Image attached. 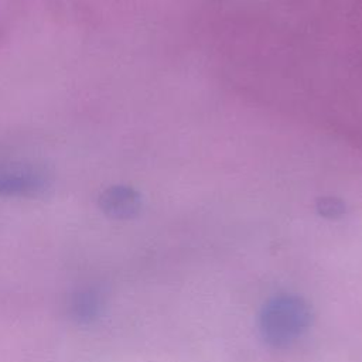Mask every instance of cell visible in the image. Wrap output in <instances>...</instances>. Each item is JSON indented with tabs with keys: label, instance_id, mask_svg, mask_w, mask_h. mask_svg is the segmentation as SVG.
<instances>
[{
	"label": "cell",
	"instance_id": "6da1fadb",
	"mask_svg": "<svg viewBox=\"0 0 362 362\" xmlns=\"http://www.w3.org/2000/svg\"><path fill=\"white\" fill-rule=\"evenodd\" d=\"M311 324L308 304L297 296L283 294L272 298L260 314L263 339L274 348H286L296 342Z\"/></svg>",
	"mask_w": 362,
	"mask_h": 362
},
{
	"label": "cell",
	"instance_id": "7a4b0ae2",
	"mask_svg": "<svg viewBox=\"0 0 362 362\" xmlns=\"http://www.w3.org/2000/svg\"><path fill=\"white\" fill-rule=\"evenodd\" d=\"M49 185L47 171L33 163H0V197H35Z\"/></svg>",
	"mask_w": 362,
	"mask_h": 362
},
{
	"label": "cell",
	"instance_id": "3957f363",
	"mask_svg": "<svg viewBox=\"0 0 362 362\" xmlns=\"http://www.w3.org/2000/svg\"><path fill=\"white\" fill-rule=\"evenodd\" d=\"M100 211L112 219L134 218L141 209V197L130 185H112L98 198Z\"/></svg>",
	"mask_w": 362,
	"mask_h": 362
},
{
	"label": "cell",
	"instance_id": "277c9868",
	"mask_svg": "<svg viewBox=\"0 0 362 362\" xmlns=\"http://www.w3.org/2000/svg\"><path fill=\"white\" fill-rule=\"evenodd\" d=\"M99 310H100L99 298L90 290L78 293L72 301V313L79 322H90L93 318H96V315L99 314Z\"/></svg>",
	"mask_w": 362,
	"mask_h": 362
},
{
	"label": "cell",
	"instance_id": "5b68a950",
	"mask_svg": "<svg viewBox=\"0 0 362 362\" xmlns=\"http://www.w3.org/2000/svg\"><path fill=\"white\" fill-rule=\"evenodd\" d=\"M317 209H318V212L321 215H324L327 218H337V216L342 215L345 206H344V204L338 198L324 197V198L318 199Z\"/></svg>",
	"mask_w": 362,
	"mask_h": 362
}]
</instances>
